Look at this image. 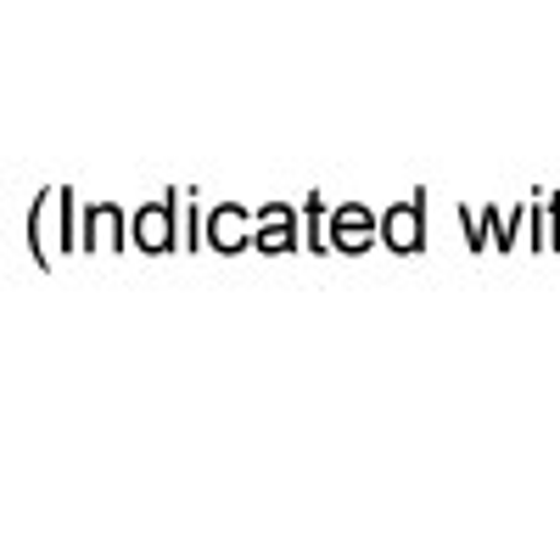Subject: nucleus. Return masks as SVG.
Masks as SVG:
<instances>
[{"instance_id":"f257e3e1","label":"nucleus","mask_w":560,"mask_h":560,"mask_svg":"<svg viewBox=\"0 0 560 560\" xmlns=\"http://www.w3.org/2000/svg\"><path fill=\"white\" fill-rule=\"evenodd\" d=\"M342 242H348V247H364V242H370V213H359V208L342 213Z\"/></svg>"}]
</instances>
